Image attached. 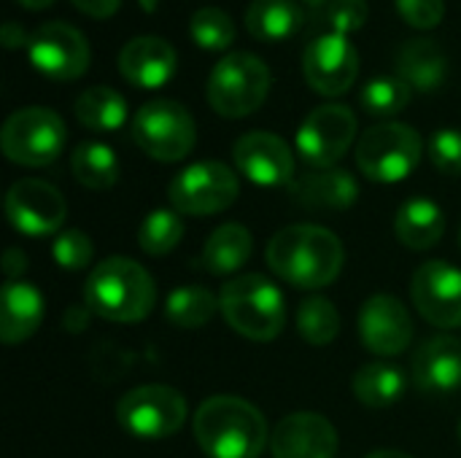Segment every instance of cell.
Instances as JSON below:
<instances>
[{"instance_id": "cell-1", "label": "cell", "mask_w": 461, "mask_h": 458, "mask_svg": "<svg viewBox=\"0 0 461 458\" xmlns=\"http://www.w3.org/2000/svg\"><path fill=\"white\" fill-rule=\"evenodd\" d=\"M270 270L294 289H324L343 270L346 248L340 238L316 224H292L276 232L267 243Z\"/></svg>"}, {"instance_id": "cell-2", "label": "cell", "mask_w": 461, "mask_h": 458, "mask_svg": "<svg viewBox=\"0 0 461 458\" xmlns=\"http://www.w3.org/2000/svg\"><path fill=\"white\" fill-rule=\"evenodd\" d=\"M267 437L265 416L240 397H211L194 413V440L208 458H259Z\"/></svg>"}, {"instance_id": "cell-3", "label": "cell", "mask_w": 461, "mask_h": 458, "mask_svg": "<svg viewBox=\"0 0 461 458\" xmlns=\"http://www.w3.org/2000/svg\"><path fill=\"white\" fill-rule=\"evenodd\" d=\"M157 300L154 278L149 270L127 256H111L92 267L84 283L86 310L105 321L135 324L143 321Z\"/></svg>"}, {"instance_id": "cell-4", "label": "cell", "mask_w": 461, "mask_h": 458, "mask_svg": "<svg viewBox=\"0 0 461 458\" xmlns=\"http://www.w3.org/2000/svg\"><path fill=\"white\" fill-rule=\"evenodd\" d=\"M224 321L243 337L257 343H270L284 332L286 305L278 286L259 275L246 273L221 286L219 294Z\"/></svg>"}, {"instance_id": "cell-5", "label": "cell", "mask_w": 461, "mask_h": 458, "mask_svg": "<svg viewBox=\"0 0 461 458\" xmlns=\"http://www.w3.org/2000/svg\"><path fill=\"white\" fill-rule=\"evenodd\" d=\"M270 92V67L251 51L221 57L208 78V103L224 119H243L262 108Z\"/></svg>"}, {"instance_id": "cell-6", "label": "cell", "mask_w": 461, "mask_h": 458, "mask_svg": "<svg viewBox=\"0 0 461 458\" xmlns=\"http://www.w3.org/2000/svg\"><path fill=\"white\" fill-rule=\"evenodd\" d=\"M424 140L402 121H381L362 132L357 143V165L375 184H400L421 162Z\"/></svg>"}, {"instance_id": "cell-7", "label": "cell", "mask_w": 461, "mask_h": 458, "mask_svg": "<svg viewBox=\"0 0 461 458\" xmlns=\"http://www.w3.org/2000/svg\"><path fill=\"white\" fill-rule=\"evenodd\" d=\"M132 140L157 162H181L197 143V127L181 103L157 97L132 116Z\"/></svg>"}, {"instance_id": "cell-8", "label": "cell", "mask_w": 461, "mask_h": 458, "mask_svg": "<svg viewBox=\"0 0 461 458\" xmlns=\"http://www.w3.org/2000/svg\"><path fill=\"white\" fill-rule=\"evenodd\" d=\"M65 140H68V130L59 113L41 105L14 111L0 132L3 154L22 167L51 165L62 154Z\"/></svg>"}, {"instance_id": "cell-9", "label": "cell", "mask_w": 461, "mask_h": 458, "mask_svg": "<svg viewBox=\"0 0 461 458\" xmlns=\"http://www.w3.org/2000/svg\"><path fill=\"white\" fill-rule=\"evenodd\" d=\"M186 400L178 389L146 383L127 391L116 405L122 429L138 440H167L186 424Z\"/></svg>"}, {"instance_id": "cell-10", "label": "cell", "mask_w": 461, "mask_h": 458, "mask_svg": "<svg viewBox=\"0 0 461 458\" xmlns=\"http://www.w3.org/2000/svg\"><path fill=\"white\" fill-rule=\"evenodd\" d=\"M240 194L238 175L224 162H194L167 186L173 211L184 216H211L227 211Z\"/></svg>"}, {"instance_id": "cell-11", "label": "cell", "mask_w": 461, "mask_h": 458, "mask_svg": "<svg viewBox=\"0 0 461 458\" xmlns=\"http://www.w3.org/2000/svg\"><path fill=\"white\" fill-rule=\"evenodd\" d=\"M357 138V116L348 105L313 108L297 130V151L311 167H335Z\"/></svg>"}, {"instance_id": "cell-12", "label": "cell", "mask_w": 461, "mask_h": 458, "mask_svg": "<svg viewBox=\"0 0 461 458\" xmlns=\"http://www.w3.org/2000/svg\"><path fill=\"white\" fill-rule=\"evenodd\" d=\"M5 216L11 227L27 238L59 235L68 219V202L49 181L22 178L5 194Z\"/></svg>"}, {"instance_id": "cell-13", "label": "cell", "mask_w": 461, "mask_h": 458, "mask_svg": "<svg viewBox=\"0 0 461 458\" xmlns=\"http://www.w3.org/2000/svg\"><path fill=\"white\" fill-rule=\"evenodd\" d=\"M30 62L51 81H76L89 67V40L68 22L41 24L27 43Z\"/></svg>"}, {"instance_id": "cell-14", "label": "cell", "mask_w": 461, "mask_h": 458, "mask_svg": "<svg viewBox=\"0 0 461 458\" xmlns=\"http://www.w3.org/2000/svg\"><path fill=\"white\" fill-rule=\"evenodd\" d=\"M303 73L313 92L324 97H340L359 76V51L348 35L324 32L305 46Z\"/></svg>"}, {"instance_id": "cell-15", "label": "cell", "mask_w": 461, "mask_h": 458, "mask_svg": "<svg viewBox=\"0 0 461 458\" xmlns=\"http://www.w3.org/2000/svg\"><path fill=\"white\" fill-rule=\"evenodd\" d=\"M416 310L440 329L461 327V270L446 259L424 262L411 281Z\"/></svg>"}, {"instance_id": "cell-16", "label": "cell", "mask_w": 461, "mask_h": 458, "mask_svg": "<svg viewBox=\"0 0 461 458\" xmlns=\"http://www.w3.org/2000/svg\"><path fill=\"white\" fill-rule=\"evenodd\" d=\"M232 159L240 175L257 186H289L294 175V154L284 138L273 132H246L232 146Z\"/></svg>"}, {"instance_id": "cell-17", "label": "cell", "mask_w": 461, "mask_h": 458, "mask_svg": "<svg viewBox=\"0 0 461 458\" xmlns=\"http://www.w3.org/2000/svg\"><path fill=\"white\" fill-rule=\"evenodd\" d=\"M359 337L375 356H400L411 348L413 319L411 310L392 294L370 297L359 310Z\"/></svg>"}, {"instance_id": "cell-18", "label": "cell", "mask_w": 461, "mask_h": 458, "mask_svg": "<svg viewBox=\"0 0 461 458\" xmlns=\"http://www.w3.org/2000/svg\"><path fill=\"white\" fill-rule=\"evenodd\" d=\"M270 454L273 458H335L338 432L319 413H289L270 435Z\"/></svg>"}, {"instance_id": "cell-19", "label": "cell", "mask_w": 461, "mask_h": 458, "mask_svg": "<svg viewBox=\"0 0 461 458\" xmlns=\"http://www.w3.org/2000/svg\"><path fill=\"white\" fill-rule=\"evenodd\" d=\"M176 49L159 35H138L119 51V73L138 89H159L176 73Z\"/></svg>"}, {"instance_id": "cell-20", "label": "cell", "mask_w": 461, "mask_h": 458, "mask_svg": "<svg viewBox=\"0 0 461 458\" xmlns=\"http://www.w3.org/2000/svg\"><path fill=\"white\" fill-rule=\"evenodd\" d=\"M411 378L421 394H451L461 389V340L451 335L429 337L411 364Z\"/></svg>"}, {"instance_id": "cell-21", "label": "cell", "mask_w": 461, "mask_h": 458, "mask_svg": "<svg viewBox=\"0 0 461 458\" xmlns=\"http://www.w3.org/2000/svg\"><path fill=\"white\" fill-rule=\"evenodd\" d=\"M289 194L297 205L313 211H346L359 197V184L348 170L313 167L289 184Z\"/></svg>"}, {"instance_id": "cell-22", "label": "cell", "mask_w": 461, "mask_h": 458, "mask_svg": "<svg viewBox=\"0 0 461 458\" xmlns=\"http://www.w3.org/2000/svg\"><path fill=\"white\" fill-rule=\"evenodd\" d=\"M46 313L43 294L27 281H5L0 292V340L16 346L30 340Z\"/></svg>"}, {"instance_id": "cell-23", "label": "cell", "mask_w": 461, "mask_h": 458, "mask_svg": "<svg viewBox=\"0 0 461 458\" xmlns=\"http://www.w3.org/2000/svg\"><path fill=\"white\" fill-rule=\"evenodd\" d=\"M397 76L419 92H435L448 76V59L438 40L413 38L397 54Z\"/></svg>"}, {"instance_id": "cell-24", "label": "cell", "mask_w": 461, "mask_h": 458, "mask_svg": "<svg viewBox=\"0 0 461 458\" xmlns=\"http://www.w3.org/2000/svg\"><path fill=\"white\" fill-rule=\"evenodd\" d=\"M397 240L411 251H429L446 235V213L435 200L413 197L394 216Z\"/></svg>"}, {"instance_id": "cell-25", "label": "cell", "mask_w": 461, "mask_h": 458, "mask_svg": "<svg viewBox=\"0 0 461 458\" xmlns=\"http://www.w3.org/2000/svg\"><path fill=\"white\" fill-rule=\"evenodd\" d=\"M254 251V238L243 224H221L211 232V238L203 246V267L213 275H232L238 273Z\"/></svg>"}, {"instance_id": "cell-26", "label": "cell", "mask_w": 461, "mask_h": 458, "mask_svg": "<svg viewBox=\"0 0 461 458\" xmlns=\"http://www.w3.org/2000/svg\"><path fill=\"white\" fill-rule=\"evenodd\" d=\"M305 24V11L294 0H254L246 11V30L257 40H286Z\"/></svg>"}, {"instance_id": "cell-27", "label": "cell", "mask_w": 461, "mask_h": 458, "mask_svg": "<svg viewBox=\"0 0 461 458\" xmlns=\"http://www.w3.org/2000/svg\"><path fill=\"white\" fill-rule=\"evenodd\" d=\"M408 378L402 367L389 364V362H373L357 370L354 375V394L365 408L381 410L394 405L405 394Z\"/></svg>"}, {"instance_id": "cell-28", "label": "cell", "mask_w": 461, "mask_h": 458, "mask_svg": "<svg viewBox=\"0 0 461 458\" xmlns=\"http://www.w3.org/2000/svg\"><path fill=\"white\" fill-rule=\"evenodd\" d=\"M70 170L84 189L105 192L119 181V159L111 146L100 140H86L70 154Z\"/></svg>"}, {"instance_id": "cell-29", "label": "cell", "mask_w": 461, "mask_h": 458, "mask_svg": "<svg viewBox=\"0 0 461 458\" xmlns=\"http://www.w3.org/2000/svg\"><path fill=\"white\" fill-rule=\"evenodd\" d=\"M76 119L95 132H113L127 121V100L111 86H89L76 100Z\"/></svg>"}, {"instance_id": "cell-30", "label": "cell", "mask_w": 461, "mask_h": 458, "mask_svg": "<svg viewBox=\"0 0 461 458\" xmlns=\"http://www.w3.org/2000/svg\"><path fill=\"white\" fill-rule=\"evenodd\" d=\"M216 310H221L219 300L203 286H178L165 300V319L178 329H203Z\"/></svg>"}, {"instance_id": "cell-31", "label": "cell", "mask_w": 461, "mask_h": 458, "mask_svg": "<svg viewBox=\"0 0 461 458\" xmlns=\"http://www.w3.org/2000/svg\"><path fill=\"white\" fill-rule=\"evenodd\" d=\"M297 332L311 346H330L340 332V313L327 297H308L297 308Z\"/></svg>"}, {"instance_id": "cell-32", "label": "cell", "mask_w": 461, "mask_h": 458, "mask_svg": "<svg viewBox=\"0 0 461 458\" xmlns=\"http://www.w3.org/2000/svg\"><path fill=\"white\" fill-rule=\"evenodd\" d=\"M362 108L375 119L397 116L411 103V86L400 76H375L362 86Z\"/></svg>"}, {"instance_id": "cell-33", "label": "cell", "mask_w": 461, "mask_h": 458, "mask_svg": "<svg viewBox=\"0 0 461 458\" xmlns=\"http://www.w3.org/2000/svg\"><path fill=\"white\" fill-rule=\"evenodd\" d=\"M184 238V221L178 211H151L140 229H138V246L149 254V256H165L170 254Z\"/></svg>"}, {"instance_id": "cell-34", "label": "cell", "mask_w": 461, "mask_h": 458, "mask_svg": "<svg viewBox=\"0 0 461 458\" xmlns=\"http://www.w3.org/2000/svg\"><path fill=\"white\" fill-rule=\"evenodd\" d=\"M189 35L197 46L208 51H221L235 40V22L224 8H200L189 19Z\"/></svg>"}, {"instance_id": "cell-35", "label": "cell", "mask_w": 461, "mask_h": 458, "mask_svg": "<svg viewBox=\"0 0 461 458\" xmlns=\"http://www.w3.org/2000/svg\"><path fill=\"white\" fill-rule=\"evenodd\" d=\"M92 254H95L92 240H89V235H84L81 229H65V232H59V235L54 238V243H51V256H54V262H57L62 270H73V273H76V270L89 267Z\"/></svg>"}, {"instance_id": "cell-36", "label": "cell", "mask_w": 461, "mask_h": 458, "mask_svg": "<svg viewBox=\"0 0 461 458\" xmlns=\"http://www.w3.org/2000/svg\"><path fill=\"white\" fill-rule=\"evenodd\" d=\"M367 13H370L367 0H332L324 8V19L330 24V32H338V35H348V32L362 30L367 22Z\"/></svg>"}, {"instance_id": "cell-37", "label": "cell", "mask_w": 461, "mask_h": 458, "mask_svg": "<svg viewBox=\"0 0 461 458\" xmlns=\"http://www.w3.org/2000/svg\"><path fill=\"white\" fill-rule=\"evenodd\" d=\"M429 159L443 175H461V130H438L429 140Z\"/></svg>"}, {"instance_id": "cell-38", "label": "cell", "mask_w": 461, "mask_h": 458, "mask_svg": "<svg viewBox=\"0 0 461 458\" xmlns=\"http://www.w3.org/2000/svg\"><path fill=\"white\" fill-rule=\"evenodd\" d=\"M400 16L416 30H432L446 16V0H397Z\"/></svg>"}, {"instance_id": "cell-39", "label": "cell", "mask_w": 461, "mask_h": 458, "mask_svg": "<svg viewBox=\"0 0 461 458\" xmlns=\"http://www.w3.org/2000/svg\"><path fill=\"white\" fill-rule=\"evenodd\" d=\"M70 3L92 19H111L122 5V0H70Z\"/></svg>"}, {"instance_id": "cell-40", "label": "cell", "mask_w": 461, "mask_h": 458, "mask_svg": "<svg viewBox=\"0 0 461 458\" xmlns=\"http://www.w3.org/2000/svg\"><path fill=\"white\" fill-rule=\"evenodd\" d=\"M0 43H3L5 49H19V46L30 43V35H27V30H24L22 24L5 22L3 30H0Z\"/></svg>"}, {"instance_id": "cell-41", "label": "cell", "mask_w": 461, "mask_h": 458, "mask_svg": "<svg viewBox=\"0 0 461 458\" xmlns=\"http://www.w3.org/2000/svg\"><path fill=\"white\" fill-rule=\"evenodd\" d=\"M27 267V256L19 251V248H8L5 256H3V273H5V281H19V275L24 273Z\"/></svg>"}, {"instance_id": "cell-42", "label": "cell", "mask_w": 461, "mask_h": 458, "mask_svg": "<svg viewBox=\"0 0 461 458\" xmlns=\"http://www.w3.org/2000/svg\"><path fill=\"white\" fill-rule=\"evenodd\" d=\"M19 5H24V8H30V11H41V8H46V5H51L54 0H16Z\"/></svg>"}, {"instance_id": "cell-43", "label": "cell", "mask_w": 461, "mask_h": 458, "mask_svg": "<svg viewBox=\"0 0 461 458\" xmlns=\"http://www.w3.org/2000/svg\"><path fill=\"white\" fill-rule=\"evenodd\" d=\"M303 3H305V8H308V11H313V13H319V11H321V13H324V8H327L332 0H303Z\"/></svg>"}, {"instance_id": "cell-44", "label": "cell", "mask_w": 461, "mask_h": 458, "mask_svg": "<svg viewBox=\"0 0 461 458\" xmlns=\"http://www.w3.org/2000/svg\"><path fill=\"white\" fill-rule=\"evenodd\" d=\"M367 458H413V456H408V454H402V451H373Z\"/></svg>"}, {"instance_id": "cell-45", "label": "cell", "mask_w": 461, "mask_h": 458, "mask_svg": "<svg viewBox=\"0 0 461 458\" xmlns=\"http://www.w3.org/2000/svg\"><path fill=\"white\" fill-rule=\"evenodd\" d=\"M459 440H461V418H459Z\"/></svg>"}, {"instance_id": "cell-46", "label": "cell", "mask_w": 461, "mask_h": 458, "mask_svg": "<svg viewBox=\"0 0 461 458\" xmlns=\"http://www.w3.org/2000/svg\"><path fill=\"white\" fill-rule=\"evenodd\" d=\"M459 246H461V229H459Z\"/></svg>"}]
</instances>
